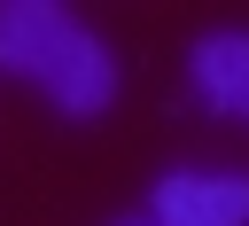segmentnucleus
<instances>
[{"label": "nucleus", "instance_id": "obj_1", "mask_svg": "<svg viewBox=\"0 0 249 226\" xmlns=\"http://www.w3.org/2000/svg\"><path fill=\"white\" fill-rule=\"evenodd\" d=\"M0 70L39 86L62 117H101L117 101V55L93 23L54 0H0Z\"/></svg>", "mask_w": 249, "mask_h": 226}, {"label": "nucleus", "instance_id": "obj_2", "mask_svg": "<svg viewBox=\"0 0 249 226\" xmlns=\"http://www.w3.org/2000/svg\"><path fill=\"white\" fill-rule=\"evenodd\" d=\"M148 226H249V171H163Z\"/></svg>", "mask_w": 249, "mask_h": 226}, {"label": "nucleus", "instance_id": "obj_3", "mask_svg": "<svg viewBox=\"0 0 249 226\" xmlns=\"http://www.w3.org/2000/svg\"><path fill=\"white\" fill-rule=\"evenodd\" d=\"M187 86L218 117H249V31H202L187 47Z\"/></svg>", "mask_w": 249, "mask_h": 226}, {"label": "nucleus", "instance_id": "obj_4", "mask_svg": "<svg viewBox=\"0 0 249 226\" xmlns=\"http://www.w3.org/2000/svg\"><path fill=\"white\" fill-rule=\"evenodd\" d=\"M124 226H148V218H124Z\"/></svg>", "mask_w": 249, "mask_h": 226}]
</instances>
